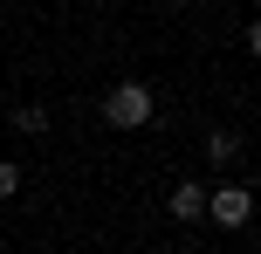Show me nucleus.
Returning a JSON list of instances; mask_svg holds the SVG:
<instances>
[{
	"label": "nucleus",
	"mask_w": 261,
	"mask_h": 254,
	"mask_svg": "<svg viewBox=\"0 0 261 254\" xmlns=\"http://www.w3.org/2000/svg\"><path fill=\"white\" fill-rule=\"evenodd\" d=\"M151 90H144V82H117V90L103 96V117H110V131H144V124H151Z\"/></svg>",
	"instance_id": "obj_1"
},
{
	"label": "nucleus",
	"mask_w": 261,
	"mask_h": 254,
	"mask_svg": "<svg viewBox=\"0 0 261 254\" xmlns=\"http://www.w3.org/2000/svg\"><path fill=\"white\" fill-rule=\"evenodd\" d=\"M206 213L220 220V227H248L254 192H248V186H213V192H206Z\"/></svg>",
	"instance_id": "obj_2"
},
{
	"label": "nucleus",
	"mask_w": 261,
	"mask_h": 254,
	"mask_svg": "<svg viewBox=\"0 0 261 254\" xmlns=\"http://www.w3.org/2000/svg\"><path fill=\"white\" fill-rule=\"evenodd\" d=\"M206 213V186H199V179H179V186H172V220H199Z\"/></svg>",
	"instance_id": "obj_3"
},
{
	"label": "nucleus",
	"mask_w": 261,
	"mask_h": 254,
	"mask_svg": "<svg viewBox=\"0 0 261 254\" xmlns=\"http://www.w3.org/2000/svg\"><path fill=\"white\" fill-rule=\"evenodd\" d=\"M14 131L41 137V131H48V110H41V103H21V110H14Z\"/></svg>",
	"instance_id": "obj_4"
},
{
	"label": "nucleus",
	"mask_w": 261,
	"mask_h": 254,
	"mask_svg": "<svg viewBox=\"0 0 261 254\" xmlns=\"http://www.w3.org/2000/svg\"><path fill=\"white\" fill-rule=\"evenodd\" d=\"M206 158H213V165L241 158V137H234V131H213V137H206Z\"/></svg>",
	"instance_id": "obj_5"
},
{
	"label": "nucleus",
	"mask_w": 261,
	"mask_h": 254,
	"mask_svg": "<svg viewBox=\"0 0 261 254\" xmlns=\"http://www.w3.org/2000/svg\"><path fill=\"white\" fill-rule=\"evenodd\" d=\"M14 192H21V165L0 158V200H14Z\"/></svg>",
	"instance_id": "obj_6"
}]
</instances>
